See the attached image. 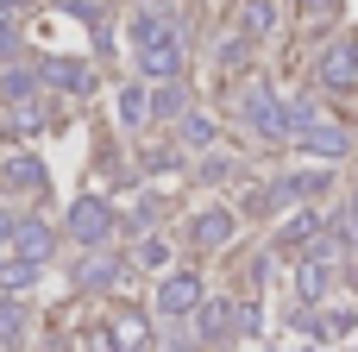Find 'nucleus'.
I'll return each mask as SVG.
<instances>
[{
  "mask_svg": "<svg viewBox=\"0 0 358 352\" xmlns=\"http://www.w3.org/2000/svg\"><path fill=\"white\" fill-rule=\"evenodd\" d=\"M38 88H44V76H38V69H25V63H13V69L0 76V101H13V107L38 101Z\"/></svg>",
  "mask_w": 358,
  "mask_h": 352,
  "instance_id": "nucleus-10",
  "label": "nucleus"
},
{
  "mask_svg": "<svg viewBox=\"0 0 358 352\" xmlns=\"http://www.w3.org/2000/svg\"><path fill=\"white\" fill-rule=\"evenodd\" d=\"M107 233H113V208H107V202H94V195H88V202H76V208H69V239L101 246Z\"/></svg>",
  "mask_w": 358,
  "mask_h": 352,
  "instance_id": "nucleus-4",
  "label": "nucleus"
},
{
  "mask_svg": "<svg viewBox=\"0 0 358 352\" xmlns=\"http://www.w3.org/2000/svg\"><path fill=\"white\" fill-rule=\"evenodd\" d=\"M19 334H25V309L0 302V346H19Z\"/></svg>",
  "mask_w": 358,
  "mask_h": 352,
  "instance_id": "nucleus-21",
  "label": "nucleus"
},
{
  "mask_svg": "<svg viewBox=\"0 0 358 352\" xmlns=\"http://www.w3.org/2000/svg\"><path fill=\"white\" fill-rule=\"evenodd\" d=\"M346 220H352V239H358V195L346 202Z\"/></svg>",
  "mask_w": 358,
  "mask_h": 352,
  "instance_id": "nucleus-27",
  "label": "nucleus"
},
{
  "mask_svg": "<svg viewBox=\"0 0 358 352\" xmlns=\"http://www.w3.org/2000/svg\"><path fill=\"white\" fill-rule=\"evenodd\" d=\"M13 239H19V220H13V214H0V246H13Z\"/></svg>",
  "mask_w": 358,
  "mask_h": 352,
  "instance_id": "nucleus-26",
  "label": "nucleus"
},
{
  "mask_svg": "<svg viewBox=\"0 0 358 352\" xmlns=\"http://www.w3.org/2000/svg\"><path fill=\"white\" fill-rule=\"evenodd\" d=\"M296 6H308V13H327V6H334V0H296Z\"/></svg>",
  "mask_w": 358,
  "mask_h": 352,
  "instance_id": "nucleus-28",
  "label": "nucleus"
},
{
  "mask_svg": "<svg viewBox=\"0 0 358 352\" xmlns=\"http://www.w3.org/2000/svg\"><path fill=\"white\" fill-rule=\"evenodd\" d=\"M233 321H239V309H233V302H208V309H201V340H227V334H233Z\"/></svg>",
  "mask_w": 358,
  "mask_h": 352,
  "instance_id": "nucleus-16",
  "label": "nucleus"
},
{
  "mask_svg": "<svg viewBox=\"0 0 358 352\" xmlns=\"http://www.w3.org/2000/svg\"><path fill=\"white\" fill-rule=\"evenodd\" d=\"M296 296H302V302H321V296H327V265H321V258L296 265Z\"/></svg>",
  "mask_w": 358,
  "mask_h": 352,
  "instance_id": "nucleus-15",
  "label": "nucleus"
},
{
  "mask_svg": "<svg viewBox=\"0 0 358 352\" xmlns=\"http://www.w3.org/2000/svg\"><path fill=\"white\" fill-rule=\"evenodd\" d=\"M176 132H182V145H214V120H208V113H201V107H189V113H182V126H176Z\"/></svg>",
  "mask_w": 358,
  "mask_h": 352,
  "instance_id": "nucleus-18",
  "label": "nucleus"
},
{
  "mask_svg": "<svg viewBox=\"0 0 358 352\" xmlns=\"http://www.w3.org/2000/svg\"><path fill=\"white\" fill-rule=\"evenodd\" d=\"M138 258H145L151 271H164V265H170V246H164V239H145V246H138Z\"/></svg>",
  "mask_w": 358,
  "mask_h": 352,
  "instance_id": "nucleus-24",
  "label": "nucleus"
},
{
  "mask_svg": "<svg viewBox=\"0 0 358 352\" xmlns=\"http://www.w3.org/2000/svg\"><path fill=\"white\" fill-rule=\"evenodd\" d=\"M44 120H50V113H44L38 101H25V107H13V126H25V132H38Z\"/></svg>",
  "mask_w": 358,
  "mask_h": 352,
  "instance_id": "nucleus-23",
  "label": "nucleus"
},
{
  "mask_svg": "<svg viewBox=\"0 0 358 352\" xmlns=\"http://www.w3.org/2000/svg\"><path fill=\"white\" fill-rule=\"evenodd\" d=\"M38 76H44L50 88H63V94H94V69H88V63H76V57H44V63H38Z\"/></svg>",
  "mask_w": 358,
  "mask_h": 352,
  "instance_id": "nucleus-6",
  "label": "nucleus"
},
{
  "mask_svg": "<svg viewBox=\"0 0 358 352\" xmlns=\"http://www.w3.org/2000/svg\"><path fill=\"white\" fill-rule=\"evenodd\" d=\"M239 25H245L252 38H264V31L277 25V6H271V0H245V6H239Z\"/></svg>",
  "mask_w": 358,
  "mask_h": 352,
  "instance_id": "nucleus-17",
  "label": "nucleus"
},
{
  "mask_svg": "<svg viewBox=\"0 0 358 352\" xmlns=\"http://www.w3.org/2000/svg\"><path fill=\"white\" fill-rule=\"evenodd\" d=\"M31 277H38V265H19V258H13V265H0V283H6V290H25Z\"/></svg>",
  "mask_w": 358,
  "mask_h": 352,
  "instance_id": "nucleus-22",
  "label": "nucleus"
},
{
  "mask_svg": "<svg viewBox=\"0 0 358 352\" xmlns=\"http://www.w3.org/2000/svg\"><path fill=\"white\" fill-rule=\"evenodd\" d=\"M315 239H321V214L315 208H296L283 220V246H315Z\"/></svg>",
  "mask_w": 358,
  "mask_h": 352,
  "instance_id": "nucleus-14",
  "label": "nucleus"
},
{
  "mask_svg": "<svg viewBox=\"0 0 358 352\" xmlns=\"http://www.w3.org/2000/svg\"><path fill=\"white\" fill-rule=\"evenodd\" d=\"M145 340H151L145 315H113V328L94 334V352H145Z\"/></svg>",
  "mask_w": 358,
  "mask_h": 352,
  "instance_id": "nucleus-7",
  "label": "nucleus"
},
{
  "mask_svg": "<svg viewBox=\"0 0 358 352\" xmlns=\"http://www.w3.org/2000/svg\"><path fill=\"white\" fill-rule=\"evenodd\" d=\"M296 145H302V151H321V157H346V145H352V139H346V126H340V120H327V113H321L315 126H302V132H296Z\"/></svg>",
  "mask_w": 358,
  "mask_h": 352,
  "instance_id": "nucleus-8",
  "label": "nucleus"
},
{
  "mask_svg": "<svg viewBox=\"0 0 358 352\" xmlns=\"http://www.w3.org/2000/svg\"><path fill=\"white\" fill-rule=\"evenodd\" d=\"M151 113H157V101L145 94V82H132V88H120V120H126V126H145Z\"/></svg>",
  "mask_w": 358,
  "mask_h": 352,
  "instance_id": "nucleus-13",
  "label": "nucleus"
},
{
  "mask_svg": "<svg viewBox=\"0 0 358 352\" xmlns=\"http://www.w3.org/2000/svg\"><path fill=\"white\" fill-rule=\"evenodd\" d=\"M50 246H57V233H50L44 220H19V239H13V258H19V265H44Z\"/></svg>",
  "mask_w": 358,
  "mask_h": 352,
  "instance_id": "nucleus-9",
  "label": "nucleus"
},
{
  "mask_svg": "<svg viewBox=\"0 0 358 352\" xmlns=\"http://www.w3.org/2000/svg\"><path fill=\"white\" fill-rule=\"evenodd\" d=\"M189 233H195V246H208V252H214V246H227V239H233V214H227V208H201Z\"/></svg>",
  "mask_w": 358,
  "mask_h": 352,
  "instance_id": "nucleus-11",
  "label": "nucleus"
},
{
  "mask_svg": "<svg viewBox=\"0 0 358 352\" xmlns=\"http://www.w3.org/2000/svg\"><path fill=\"white\" fill-rule=\"evenodd\" d=\"M239 107H245V120H252V132H258V139H271V145L296 139V132H289V107H283L264 82H245V88H239Z\"/></svg>",
  "mask_w": 358,
  "mask_h": 352,
  "instance_id": "nucleus-1",
  "label": "nucleus"
},
{
  "mask_svg": "<svg viewBox=\"0 0 358 352\" xmlns=\"http://www.w3.org/2000/svg\"><path fill=\"white\" fill-rule=\"evenodd\" d=\"M164 31H176L164 6H151V13L138 6V13H132V50H138V44H151V38H164Z\"/></svg>",
  "mask_w": 358,
  "mask_h": 352,
  "instance_id": "nucleus-12",
  "label": "nucleus"
},
{
  "mask_svg": "<svg viewBox=\"0 0 358 352\" xmlns=\"http://www.w3.org/2000/svg\"><path fill=\"white\" fill-rule=\"evenodd\" d=\"M358 82V44L346 38V44H327V57H321V88L327 94H346Z\"/></svg>",
  "mask_w": 358,
  "mask_h": 352,
  "instance_id": "nucleus-5",
  "label": "nucleus"
},
{
  "mask_svg": "<svg viewBox=\"0 0 358 352\" xmlns=\"http://www.w3.org/2000/svg\"><path fill=\"white\" fill-rule=\"evenodd\" d=\"M182 63H189V50H182V38L176 31H164V38H151V44H138V76L145 82H176L182 76Z\"/></svg>",
  "mask_w": 358,
  "mask_h": 352,
  "instance_id": "nucleus-2",
  "label": "nucleus"
},
{
  "mask_svg": "<svg viewBox=\"0 0 358 352\" xmlns=\"http://www.w3.org/2000/svg\"><path fill=\"white\" fill-rule=\"evenodd\" d=\"M157 309H164V315H201V309H208L201 277H195V271H170V277L157 283Z\"/></svg>",
  "mask_w": 358,
  "mask_h": 352,
  "instance_id": "nucleus-3",
  "label": "nucleus"
},
{
  "mask_svg": "<svg viewBox=\"0 0 358 352\" xmlns=\"http://www.w3.org/2000/svg\"><path fill=\"white\" fill-rule=\"evenodd\" d=\"M6 6H19V0H0V13H6Z\"/></svg>",
  "mask_w": 358,
  "mask_h": 352,
  "instance_id": "nucleus-29",
  "label": "nucleus"
},
{
  "mask_svg": "<svg viewBox=\"0 0 358 352\" xmlns=\"http://www.w3.org/2000/svg\"><path fill=\"white\" fill-rule=\"evenodd\" d=\"M113 271H120L113 258H82V271H76V283H82V290H107V283H113Z\"/></svg>",
  "mask_w": 358,
  "mask_h": 352,
  "instance_id": "nucleus-19",
  "label": "nucleus"
},
{
  "mask_svg": "<svg viewBox=\"0 0 358 352\" xmlns=\"http://www.w3.org/2000/svg\"><path fill=\"white\" fill-rule=\"evenodd\" d=\"M6 183H13V189H38V183H44V164H38V157H13V164H6Z\"/></svg>",
  "mask_w": 358,
  "mask_h": 352,
  "instance_id": "nucleus-20",
  "label": "nucleus"
},
{
  "mask_svg": "<svg viewBox=\"0 0 358 352\" xmlns=\"http://www.w3.org/2000/svg\"><path fill=\"white\" fill-rule=\"evenodd\" d=\"M157 113H189V107H182V88H176V82L157 94Z\"/></svg>",
  "mask_w": 358,
  "mask_h": 352,
  "instance_id": "nucleus-25",
  "label": "nucleus"
}]
</instances>
